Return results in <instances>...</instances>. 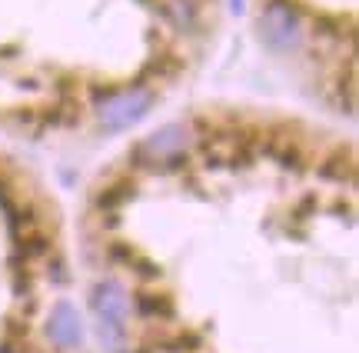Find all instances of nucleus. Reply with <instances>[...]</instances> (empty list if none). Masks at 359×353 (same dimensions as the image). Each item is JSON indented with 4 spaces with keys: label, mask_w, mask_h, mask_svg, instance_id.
Masks as SVG:
<instances>
[{
    "label": "nucleus",
    "mask_w": 359,
    "mask_h": 353,
    "mask_svg": "<svg viewBox=\"0 0 359 353\" xmlns=\"http://www.w3.org/2000/svg\"><path fill=\"white\" fill-rule=\"evenodd\" d=\"M53 87H57V93H60V97L67 100L70 93H77V80H74V77H60L57 84H53Z\"/></svg>",
    "instance_id": "obj_16"
},
{
    "label": "nucleus",
    "mask_w": 359,
    "mask_h": 353,
    "mask_svg": "<svg viewBox=\"0 0 359 353\" xmlns=\"http://www.w3.org/2000/svg\"><path fill=\"white\" fill-rule=\"evenodd\" d=\"M130 270L140 277V280H156V277H160V267L150 260H143V257H133V260H130Z\"/></svg>",
    "instance_id": "obj_13"
},
{
    "label": "nucleus",
    "mask_w": 359,
    "mask_h": 353,
    "mask_svg": "<svg viewBox=\"0 0 359 353\" xmlns=\"http://www.w3.org/2000/svg\"><path fill=\"white\" fill-rule=\"evenodd\" d=\"M107 257H110V260H116V263H123V267H130V260L137 257V250L130 247V244H110Z\"/></svg>",
    "instance_id": "obj_14"
},
{
    "label": "nucleus",
    "mask_w": 359,
    "mask_h": 353,
    "mask_svg": "<svg viewBox=\"0 0 359 353\" xmlns=\"http://www.w3.org/2000/svg\"><path fill=\"white\" fill-rule=\"evenodd\" d=\"M0 353H11V350H7V343H4V347H0Z\"/></svg>",
    "instance_id": "obj_19"
},
{
    "label": "nucleus",
    "mask_w": 359,
    "mask_h": 353,
    "mask_svg": "<svg viewBox=\"0 0 359 353\" xmlns=\"http://www.w3.org/2000/svg\"><path fill=\"white\" fill-rule=\"evenodd\" d=\"M140 4H156V0H140Z\"/></svg>",
    "instance_id": "obj_20"
},
{
    "label": "nucleus",
    "mask_w": 359,
    "mask_h": 353,
    "mask_svg": "<svg viewBox=\"0 0 359 353\" xmlns=\"http://www.w3.org/2000/svg\"><path fill=\"white\" fill-rule=\"evenodd\" d=\"M187 144H190V131L183 124H170L154 137H147L127 154L133 167H156V171H180L187 164Z\"/></svg>",
    "instance_id": "obj_2"
},
{
    "label": "nucleus",
    "mask_w": 359,
    "mask_h": 353,
    "mask_svg": "<svg viewBox=\"0 0 359 353\" xmlns=\"http://www.w3.org/2000/svg\"><path fill=\"white\" fill-rule=\"evenodd\" d=\"M13 51H17V47H0V60H11Z\"/></svg>",
    "instance_id": "obj_18"
},
{
    "label": "nucleus",
    "mask_w": 359,
    "mask_h": 353,
    "mask_svg": "<svg viewBox=\"0 0 359 353\" xmlns=\"http://www.w3.org/2000/svg\"><path fill=\"white\" fill-rule=\"evenodd\" d=\"M50 250V244L43 240V237H20V253H24V260L30 257H43Z\"/></svg>",
    "instance_id": "obj_12"
},
{
    "label": "nucleus",
    "mask_w": 359,
    "mask_h": 353,
    "mask_svg": "<svg viewBox=\"0 0 359 353\" xmlns=\"http://www.w3.org/2000/svg\"><path fill=\"white\" fill-rule=\"evenodd\" d=\"M180 70H183L180 57H173L170 51H156V53H150V60H147V64H143V70L137 74L133 87H147V84H150V77H156V80H173Z\"/></svg>",
    "instance_id": "obj_7"
},
{
    "label": "nucleus",
    "mask_w": 359,
    "mask_h": 353,
    "mask_svg": "<svg viewBox=\"0 0 359 353\" xmlns=\"http://www.w3.org/2000/svg\"><path fill=\"white\" fill-rule=\"evenodd\" d=\"M90 310L97 317V333L107 353L127 350V320H130V293L120 280H97L90 290Z\"/></svg>",
    "instance_id": "obj_1"
},
{
    "label": "nucleus",
    "mask_w": 359,
    "mask_h": 353,
    "mask_svg": "<svg viewBox=\"0 0 359 353\" xmlns=\"http://www.w3.org/2000/svg\"><path fill=\"white\" fill-rule=\"evenodd\" d=\"M116 93V87H110V84H90V97H93V104L100 107L103 100H110Z\"/></svg>",
    "instance_id": "obj_15"
},
{
    "label": "nucleus",
    "mask_w": 359,
    "mask_h": 353,
    "mask_svg": "<svg viewBox=\"0 0 359 353\" xmlns=\"http://www.w3.org/2000/svg\"><path fill=\"white\" fill-rule=\"evenodd\" d=\"M170 11H173V17H177L183 27L196 24V0H173V4H170Z\"/></svg>",
    "instance_id": "obj_11"
},
{
    "label": "nucleus",
    "mask_w": 359,
    "mask_h": 353,
    "mask_svg": "<svg viewBox=\"0 0 359 353\" xmlns=\"http://www.w3.org/2000/svg\"><path fill=\"white\" fill-rule=\"evenodd\" d=\"M150 107H154V91L127 87V91H116L110 100H103L97 110H100V124L107 131H127L150 114Z\"/></svg>",
    "instance_id": "obj_4"
},
{
    "label": "nucleus",
    "mask_w": 359,
    "mask_h": 353,
    "mask_svg": "<svg viewBox=\"0 0 359 353\" xmlns=\"http://www.w3.org/2000/svg\"><path fill=\"white\" fill-rule=\"evenodd\" d=\"M130 307L147 320H173V314H177V303L170 293H137V300Z\"/></svg>",
    "instance_id": "obj_8"
},
{
    "label": "nucleus",
    "mask_w": 359,
    "mask_h": 353,
    "mask_svg": "<svg viewBox=\"0 0 359 353\" xmlns=\"http://www.w3.org/2000/svg\"><path fill=\"white\" fill-rule=\"evenodd\" d=\"M320 177L333 183H353L356 180V164H353V154H333V157H326L320 164Z\"/></svg>",
    "instance_id": "obj_10"
},
{
    "label": "nucleus",
    "mask_w": 359,
    "mask_h": 353,
    "mask_svg": "<svg viewBox=\"0 0 359 353\" xmlns=\"http://www.w3.org/2000/svg\"><path fill=\"white\" fill-rule=\"evenodd\" d=\"M259 37L276 53H290L303 44L299 7L290 0H266V11L259 17Z\"/></svg>",
    "instance_id": "obj_3"
},
{
    "label": "nucleus",
    "mask_w": 359,
    "mask_h": 353,
    "mask_svg": "<svg viewBox=\"0 0 359 353\" xmlns=\"http://www.w3.org/2000/svg\"><path fill=\"white\" fill-rule=\"evenodd\" d=\"M263 150L286 171H303V150L296 140H290V133H269L263 140Z\"/></svg>",
    "instance_id": "obj_6"
},
{
    "label": "nucleus",
    "mask_w": 359,
    "mask_h": 353,
    "mask_svg": "<svg viewBox=\"0 0 359 353\" xmlns=\"http://www.w3.org/2000/svg\"><path fill=\"white\" fill-rule=\"evenodd\" d=\"M47 337L57 350H74L83 343V320H80V310L70 300L53 303L50 320H47Z\"/></svg>",
    "instance_id": "obj_5"
},
{
    "label": "nucleus",
    "mask_w": 359,
    "mask_h": 353,
    "mask_svg": "<svg viewBox=\"0 0 359 353\" xmlns=\"http://www.w3.org/2000/svg\"><path fill=\"white\" fill-rule=\"evenodd\" d=\"M133 194H137V187H133V180H116V183H107L100 194H97V210L100 213H116V210L123 207L127 200H133Z\"/></svg>",
    "instance_id": "obj_9"
},
{
    "label": "nucleus",
    "mask_w": 359,
    "mask_h": 353,
    "mask_svg": "<svg viewBox=\"0 0 359 353\" xmlns=\"http://www.w3.org/2000/svg\"><path fill=\"white\" fill-rule=\"evenodd\" d=\"M243 7H246V0H230V11L233 13H243Z\"/></svg>",
    "instance_id": "obj_17"
}]
</instances>
